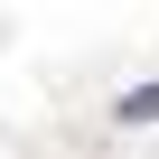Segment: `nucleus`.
<instances>
[{
    "mask_svg": "<svg viewBox=\"0 0 159 159\" xmlns=\"http://www.w3.org/2000/svg\"><path fill=\"white\" fill-rule=\"evenodd\" d=\"M122 122L150 131V122H159V84H131V94H122Z\"/></svg>",
    "mask_w": 159,
    "mask_h": 159,
    "instance_id": "f257e3e1",
    "label": "nucleus"
}]
</instances>
